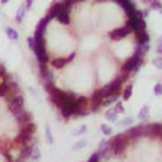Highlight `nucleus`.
I'll list each match as a JSON object with an SVG mask.
<instances>
[{"label": "nucleus", "mask_w": 162, "mask_h": 162, "mask_svg": "<svg viewBox=\"0 0 162 162\" xmlns=\"http://www.w3.org/2000/svg\"><path fill=\"white\" fill-rule=\"evenodd\" d=\"M14 142L10 141V138L6 137V136H2L0 137V152H2V155L10 151V148L13 147Z\"/></svg>", "instance_id": "8"}, {"label": "nucleus", "mask_w": 162, "mask_h": 162, "mask_svg": "<svg viewBox=\"0 0 162 162\" xmlns=\"http://www.w3.org/2000/svg\"><path fill=\"white\" fill-rule=\"evenodd\" d=\"M46 138L48 143H53V137H52V133H51V129H49V125H46Z\"/></svg>", "instance_id": "28"}, {"label": "nucleus", "mask_w": 162, "mask_h": 162, "mask_svg": "<svg viewBox=\"0 0 162 162\" xmlns=\"http://www.w3.org/2000/svg\"><path fill=\"white\" fill-rule=\"evenodd\" d=\"M149 51V45L148 43H142L137 47V53H146Z\"/></svg>", "instance_id": "23"}, {"label": "nucleus", "mask_w": 162, "mask_h": 162, "mask_svg": "<svg viewBox=\"0 0 162 162\" xmlns=\"http://www.w3.org/2000/svg\"><path fill=\"white\" fill-rule=\"evenodd\" d=\"M115 112L119 114V113H124V106H123V104H122V101H118L117 104H115Z\"/></svg>", "instance_id": "30"}, {"label": "nucleus", "mask_w": 162, "mask_h": 162, "mask_svg": "<svg viewBox=\"0 0 162 162\" xmlns=\"http://www.w3.org/2000/svg\"><path fill=\"white\" fill-rule=\"evenodd\" d=\"M128 77V73H124L123 76L115 79L114 81H112L109 85H106L104 88V93H105V98L106 96H110V95H114V94H119V90H121V86L122 84L127 80Z\"/></svg>", "instance_id": "2"}, {"label": "nucleus", "mask_w": 162, "mask_h": 162, "mask_svg": "<svg viewBox=\"0 0 162 162\" xmlns=\"http://www.w3.org/2000/svg\"><path fill=\"white\" fill-rule=\"evenodd\" d=\"M143 63V60L139 57V53L136 52V55L132 56V57H129L124 65H123V67H122V71L124 73H129V72H132V71H137L139 67H141V65Z\"/></svg>", "instance_id": "1"}, {"label": "nucleus", "mask_w": 162, "mask_h": 162, "mask_svg": "<svg viewBox=\"0 0 162 162\" xmlns=\"http://www.w3.org/2000/svg\"><path fill=\"white\" fill-rule=\"evenodd\" d=\"M33 160H39V157H41V151H39V148H37V147H33V151H32V156H30Z\"/></svg>", "instance_id": "27"}, {"label": "nucleus", "mask_w": 162, "mask_h": 162, "mask_svg": "<svg viewBox=\"0 0 162 162\" xmlns=\"http://www.w3.org/2000/svg\"><path fill=\"white\" fill-rule=\"evenodd\" d=\"M32 137H33V134H30V133H28V132H26L24 129H20V132H19V134L14 138V144H20V146H27L29 142H30V139H32Z\"/></svg>", "instance_id": "7"}, {"label": "nucleus", "mask_w": 162, "mask_h": 162, "mask_svg": "<svg viewBox=\"0 0 162 162\" xmlns=\"http://www.w3.org/2000/svg\"><path fill=\"white\" fill-rule=\"evenodd\" d=\"M89 106V100L85 96H80V98L75 99V114L79 115H86V109Z\"/></svg>", "instance_id": "5"}, {"label": "nucleus", "mask_w": 162, "mask_h": 162, "mask_svg": "<svg viewBox=\"0 0 162 162\" xmlns=\"http://www.w3.org/2000/svg\"><path fill=\"white\" fill-rule=\"evenodd\" d=\"M138 118H139V121H142V122H148L149 121V108L143 106L138 114Z\"/></svg>", "instance_id": "17"}, {"label": "nucleus", "mask_w": 162, "mask_h": 162, "mask_svg": "<svg viewBox=\"0 0 162 162\" xmlns=\"http://www.w3.org/2000/svg\"><path fill=\"white\" fill-rule=\"evenodd\" d=\"M157 52H158V53H162V45H158V47H157Z\"/></svg>", "instance_id": "42"}, {"label": "nucleus", "mask_w": 162, "mask_h": 162, "mask_svg": "<svg viewBox=\"0 0 162 162\" xmlns=\"http://www.w3.org/2000/svg\"><path fill=\"white\" fill-rule=\"evenodd\" d=\"M9 2V0H2V4H6Z\"/></svg>", "instance_id": "45"}, {"label": "nucleus", "mask_w": 162, "mask_h": 162, "mask_svg": "<svg viewBox=\"0 0 162 162\" xmlns=\"http://www.w3.org/2000/svg\"><path fill=\"white\" fill-rule=\"evenodd\" d=\"M32 3H33V0H26V8L29 9L32 6Z\"/></svg>", "instance_id": "40"}, {"label": "nucleus", "mask_w": 162, "mask_h": 162, "mask_svg": "<svg viewBox=\"0 0 162 162\" xmlns=\"http://www.w3.org/2000/svg\"><path fill=\"white\" fill-rule=\"evenodd\" d=\"M149 4H151V8L155 9V10H161L162 9V4L160 3V0H152Z\"/></svg>", "instance_id": "26"}, {"label": "nucleus", "mask_w": 162, "mask_h": 162, "mask_svg": "<svg viewBox=\"0 0 162 162\" xmlns=\"http://www.w3.org/2000/svg\"><path fill=\"white\" fill-rule=\"evenodd\" d=\"M15 119L20 123V124H27V123H29V122H32V115L27 112V110H20L19 113H17L15 115Z\"/></svg>", "instance_id": "9"}, {"label": "nucleus", "mask_w": 162, "mask_h": 162, "mask_svg": "<svg viewBox=\"0 0 162 162\" xmlns=\"http://www.w3.org/2000/svg\"><path fill=\"white\" fill-rule=\"evenodd\" d=\"M8 72H6V70H5V67L3 66V65H0V80H4V77H5V75H6Z\"/></svg>", "instance_id": "33"}, {"label": "nucleus", "mask_w": 162, "mask_h": 162, "mask_svg": "<svg viewBox=\"0 0 162 162\" xmlns=\"http://www.w3.org/2000/svg\"><path fill=\"white\" fill-rule=\"evenodd\" d=\"M158 45H162V37L158 38Z\"/></svg>", "instance_id": "44"}, {"label": "nucleus", "mask_w": 162, "mask_h": 162, "mask_svg": "<svg viewBox=\"0 0 162 162\" xmlns=\"http://www.w3.org/2000/svg\"><path fill=\"white\" fill-rule=\"evenodd\" d=\"M39 70H41V75H42V77H45V76H46V73L48 72L47 63H39Z\"/></svg>", "instance_id": "29"}, {"label": "nucleus", "mask_w": 162, "mask_h": 162, "mask_svg": "<svg viewBox=\"0 0 162 162\" xmlns=\"http://www.w3.org/2000/svg\"><path fill=\"white\" fill-rule=\"evenodd\" d=\"M69 63V60L67 58H63V57H58V58H55V60H52L51 61V65L55 69H62V67H65L66 65Z\"/></svg>", "instance_id": "14"}, {"label": "nucleus", "mask_w": 162, "mask_h": 162, "mask_svg": "<svg viewBox=\"0 0 162 162\" xmlns=\"http://www.w3.org/2000/svg\"><path fill=\"white\" fill-rule=\"evenodd\" d=\"M27 43H28V47H29L30 49L34 48V39H33V37H28V38H27Z\"/></svg>", "instance_id": "35"}, {"label": "nucleus", "mask_w": 162, "mask_h": 162, "mask_svg": "<svg viewBox=\"0 0 162 162\" xmlns=\"http://www.w3.org/2000/svg\"><path fill=\"white\" fill-rule=\"evenodd\" d=\"M32 151H33V146H29V144L24 146L23 149L20 151V160H27V158H29L32 156Z\"/></svg>", "instance_id": "16"}, {"label": "nucleus", "mask_w": 162, "mask_h": 162, "mask_svg": "<svg viewBox=\"0 0 162 162\" xmlns=\"http://www.w3.org/2000/svg\"><path fill=\"white\" fill-rule=\"evenodd\" d=\"M105 118L110 122H115L118 119V113L115 112V109H109L105 113Z\"/></svg>", "instance_id": "19"}, {"label": "nucleus", "mask_w": 162, "mask_h": 162, "mask_svg": "<svg viewBox=\"0 0 162 162\" xmlns=\"http://www.w3.org/2000/svg\"><path fill=\"white\" fill-rule=\"evenodd\" d=\"M141 14H142V17L144 18V17H148V14H149V10L148 9H143L142 12H141Z\"/></svg>", "instance_id": "39"}, {"label": "nucleus", "mask_w": 162, "mask_h": 162, "mask_svg": "<svg viewBox=\"0 0 162 162\" xmlns=\"http://www.w3.org/2000/svg\"><path fill=\"white\" fill-rule=\"evenodd\" d=\"M160 12H161V14H162V9H161V10H160Z\"/></svg>", "instance_id": "46"}, {"label": "nucleus", "mask_w": 162, "mask_h": 162, "mask_svg": "<svg viewBox=\"0 0 162 162\" xmlns=\"http://www.w3.org/2000/svg\"><path fill=\"white\" fill-rule=\"evenodd\" d=\"M155 94L156 95H162V84H156L155 85Z\"/></svg>", "instance_id": "34"}, {"label": "nucleus", "mask_w": 162, "mask_h": 162, "mask_svg": "<svg viewBox=\"0 0 162 162\" xmlns=\"http://www.w3.org/2000/svg\"><path fill=\"white\" fill-rule=\"evenodd\" d=\"M142 2H143V3H146V4H148V3L152 2V0H142Z\"/></svg>", "instance_id": "43"}, {"label": "nucleus", "mask_w": 162, "mask_h": 162, "mask_svg": "<svg viewBox=\"0 0 162 162\" xmlns=\"http://www.w3.org/2000/svg\"><path fill=\"white\" fill-rule=\"evenodd\" d=\"M85 131H86V125H82L79 131H76V132H73L72 134L73 136H79V134H81V133H85Z\"/></svg>", "instance_id": "36"}, {"label": "nucleus", "mask_w": 162, "mask_h": 162, "mask_svg": "<svg viewBox=\"0 0 162 162\" xmlns=\"http://www.w3.org/2000/svg\"><path fill=\"white\" fill-rule=\"evenodd\" d=\"M131 29H129L127 26L125 27H121V28H115L113 30L109 32V38L112 41H121L122 38L127 37L129 33H131Z\"/></svg>", "instance_id": "6"}, {"label": "nucleus", "mask_w": 162, "mask_h": 162, "mask_svg": "<svg viewBox=\"0 0 162 162\" xmlns=\"http://www.w3.org/2000/svg\"><path fill=\"white\" fill-rule=\"evenodd\" d=\"M132 93H133V85H128V86H125V89H124L123 93H122L123 99H124V100H128V99L132 96Z\"/></svg>", "instance_id": "20"}, {"label": "nucleus", "mask_w": 162, "mask_h": 162, "mask_svg": "<svg viewBox=\"0 0 162 162\" xmlns=\"http://www.w3.org/2000/svg\"><path fill=\"white\" fill-rule=\"evenodd\" d=\"M26 5H20L19 9H18V12H17V22L18 23H20L22 20H23V17L26 14Z\"/></svg>", "instance_id": "22"}, {"label": "nucleus", "mask_w": 162, "mask_h": 162, "mask_svg": "<svg viewBox=\"0 0 162 162\" xmlns=\"http://www.w3.org/2000/svg\"><path fill=\"white\" fill-rule=\"evenodd\" d=\"M105 98V93H104V88L101 89H98V90H95L94 94L91 95V99L89 101V104L91 105V110L95 112V110H98L99 108L101 106V103Z\"/></svg>", "instance_id": "3"}, {"label": "nucleus", "mask_w": 162, "mask_h": 162, "mask_svg": "<svg viewBox=\"0 0 162 162\" xmlns=\"http://www.w3.org/2000/svg\"><path fill=\"white\" fill-rule=\"evenodd\" d=\"M66 2L69 3V4H75V3H77V2H84V0H66Z\"/></svg>", "instance_id": "41"}, {"label": "nucleus", "mask_w": 162, "mask_h": 162, "mask_svg": "<svg viewBox=\"0 0 162 162\" xmlns=\"http://www.w3.org/2000/svg\"><path fill=\"white\" fill-rule=\"evenodd\" d=\"M153 65H155V67L162 70V57H157L153 60Z\"/></svg>", "instance_id": "32"}, {"label": "nucleus", "mask_w": 162, "mask_h": 162, "mask_svg": "<svg viewBox=\"0 0 162 162\" xmlns=\"http://www.w3.org/2000/svg\"><path fill=\"white\" fill-rule=\"evenodd\" d=\"M132 122H133L132 118H125V119L122 122V125H129V124H132Z\"/></svg>", "instance_id": "38"}, {"label": "nucleus", "mask_w": 162, "mask_h": 162, "mask_svg": "<svg viewBox=\"0 0 162 162\" xmlns=\"http://www.w3.org/2000/svg\"><path fill=\"white\" fill-rule=\"evenodd\" d=\"M118 98H119V94H114V95H110V96H106V99L101 103V105H104V106L110 105V104H113Z\"/></svg>", "instance_id": "21"}, {"label": "nucleus", "mask_w": 162, "mask_h": 162, "mask_svg": "<svg viewBox=\"0 0 162 162\" xmlns=\"http://www.w3.org/2000/svg\"><path fill=\"white\" fill-rule=\"evenodd\" d=\"M108 148H109V147H108V141H101V143L99 144V151H98V153H96V155L103 153L104 151H106Z\"/></svg>", "instance_id": "25"}, {"label": "nucleus", "mask_w": 162, "mask_h": 162, "mask_svg": "<svg viewBox=\"0 0 162 162\" xmlns=\"http://www.w3.org/2000/svg\"><path fill=\"white\" fill-rule=\"evenodd\" d=\"M100 129H101V132H103L104 134H106V136H110V134L113 133L112 127L106 125V124H101V125H100Z\"/></svg>", "instance_id": "24"}, {"label": "nucleus", "mask_w": 162, "mask_h": 162, "mask_svg": "<svg viewBox=\"0 0 162 162\" xmlns=\"http://www.w3.org/2000/svg\"><path fill=\"white\" fill-rule=\"evenodd\" d=\"M88 162H99V156L96 155V153H94L90 158H89V161Z\"/></svg>", "instance_id": "37"}, {"label": "nucleus", "mask_w": 162, "mask_h": 162, "mask_svg": "<svg viewBox=\"0 0 162 162\" xmlns=\"http://www.w3.org/2000/svg\"><path fill=\"white\" fill-rule=\"evenodd\" d=\"M23 106H24V98L22 95H17L15 98H13L12 100L8 101V108H9V110L12 112L13 115L19 113L20 110H23L24 109Z\"/></svg>", "instance_id": "4"}, {"label": "nucleus", "mask_w": 162, "mask_h": 162, "mask_svg": "<svg viewBox=\"0 0 162 162\" xmlns=\"http://www.w3.org/2000/svg\"><path fill=\"white\" fill-rule=\"evenodd\" d=\"M61 114L65 118H70L71 115L75 114V103L73 104H67L61 108Z\"/></svg>", "instance_id": "12"}, {"label": "nucleus", "mask_w": 162, "mask_h": 162, "mask_svg": "<svg viewBox=\"0 0 162 162\" xmlns=\"http://www.w3.org/2000/svg\"><path fill=\"white\" fill-rule=\"evenodd\" d=\"M5 32H6V36H8L10 39H13V41H17L18 37H19L18 32H17L15 29H13V28H10V27H6V28H5Z\"/></svg>", "instance_id": "18"}, {"label": "nucleus", "mask_w": 162, "mask_h": 162, "mask_svg": "<svg viewBox=\"0 0 162 162\" xmlns=\"http://www.w3.org/2000/svg\"><path fill=\"white\" fill-rule=\"evenodd\" d=\"M61 8H62V5H61V3H56V4H53L51 8H49V12H48V18L49 19H53V18H56L57 17V14L61 12Z\"/></svg>", "instance_id": "15"}, {"label": "nucleus", "mask_w": 162, "mask_h": 162, "mask_svg": "<svg viewBox=\"0 0 162 162\" xmlns=\"http://www.w3.org/2000/svg\"><path fill=\"white\" fill-rule=\"evenodd\" d=\"M61 5H62V3H61ZM56 18L58 19V22H60V23H62V24H70V12H69V10H66V9L61 8V12L57 14Z\"/></svg>", "instance_id": "11"}, {"label": "nucleus", "mask_w": 162, "mask_h": 162, "mask_svg": "<svg viewBox=\"0 0 162 162\" xmlns=\"http://www.w3.org/2000/svg\"><path fill=\"white\" fill-rule=\"evenodd\" d=\"M85 146H86V141H80V142H77L76 144H73L72 149H73V151H77V149H81V148H84Z\"/></svg>", "instance_id": "31"}, {"label": "nucleus", "mask_w": 162, "mask_h": 162, "mask_svg": "<svg viewBox=\"0 0 162 162\" xmlns=\"http://www.w3.org/2000/svg\"><path fill=\"white\" fill-rule=\"evenodd\" d=\"M136 33H137V41L139 42V45H142V43H148L149 36L144 29H138V30H136Z\"/></svg>", "instance_id": "13"}, {"label": "nucleus", "mask_w": 162, "mask_h": 162, "mask_svg": "<svg viewBox=\"0 0 162 162\" xmlns=\"http://www.w3.org/2000/svg\"><path fill=\"white\" fill-rule=\"evenodd\" d=\"M143 134V125H137V127H133V128H129L125 136L128 138H136V137H139Z\"/></svg>", "instance_id": "10"}]
</instances>
